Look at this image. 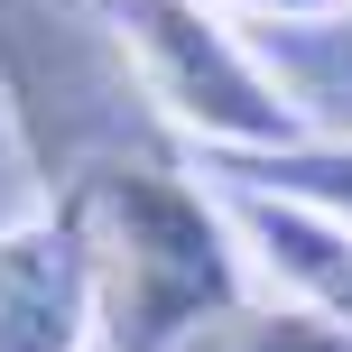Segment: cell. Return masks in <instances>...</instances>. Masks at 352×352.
<instances>
[{"label":"cell","instance_id":"obj_1","mask_svg":"<svg viewBox=\"0 0 352 352\" xmlns=\"http://www.w3.org/2000/svg\"><path fill=\"white\" fill-rule=\"evenodd\" d=\"M102 287V352H186L195 334L232 324L250 306V250L232 213L204 186H186L167 158H121L65 186Z\"/></svg>","mask_w":352,"mask_h":352},{"label":"cell","instance_id":"obj_2","mask_svg":"<svg viewBox=\"0 0 352 352\" xmlns=\"http://www.w3.org/2000/svg\"><path fill=\"white\" fill-rule=\"evenodd\" d=\"M111 37H121L140 93L167 111L176 130L213 148V158H250V148H287L297 111L278 102V84L260 74L250 37L204 0H102Z\"/></svg>","mask_w":352,"mask_h":352},{"label":"cell","instance_id":"obj_3","mask_svg":"<svg viewBox=\"0 0 352 352\" xmlns=\"http://www.w3.org/2000/svg\"><path fill=\"white\" fill-rule=\"evenodd\" d=\"M102 343V287L93 250L65 204L19 213L0 232V352H93Z\"/></svg>","mask_w":352,"mask_h":352},{"label":"cell","instance_id":"obj_4","mask_svg":"<svg viewBox=\"0 0 352 352\" xmlns=\"http://www.w3.org/2000/svg\"><path fill=\"white\" fill-rule=\"evenodd\" d=\"M223 213L250 241V260L287 287V306H306V316L352 334V223H334L316 204H287V195H260V186H232Z\"/></svg>","mask_w":352,"mask_h":352},{"label":"cell","instance_id":"obj_5","mask_svg":"<svg viewBox=\"0 0 352 352\" xmlns=\"http://www.w3.org/2000/svg\"><path fill=\"white\" fill-rule=\"evenodd\" d=\"M250 56L297 111V140H352V0L316 19H250Z\"/></svg>","mask_w":352,"mask_h":352},{"label":"cell","instance_id":"obj_6","mask_svg":"<svg viewBox=\"0 0 352 352\" xmlns=\"http://www.w3.org/2000/svg\"><path fill=\"white\" fill-rule=\"evenodd\" d=\"M223 186H260V195H287V204L352 223V140H287V148L223 158Z\"/></svg>","mask_w":352,"mask_h":352},{"label":"cell","instance_id":"obj_7","mask_svg":"<svg viewBox=\"0 0 352 352\" xmlns=\"http://www.w3.org/2000/svg\"><path fill=\"white\" fill-rule=\"evenodd\" d=\"M213 352H352V334L324 324V316H306V306H241L213 334Z\"/></svg>","mask_w":352,"mask_h":352},{"label":"cell","instance_id":"obj_8","mask_svg":"<svg viewBox=\"0 0 352 352\" xmlns=\"http://www.w3.org/2000/svg\"><path fill=\"white\" fill-rule=\"evenodd\" d=\"M28 176H37V167H28V148H19V121H10V102H0V232L19 223L10 204H19V186H28Z\"/></svg>","mask_w":352,"mask_h":352},{"label":"cell","instance_id":"obj_9","mask_svg":"<svg viewBox=\"0 0 352 352\" xmlns=\"http://www.w3.org/2000/svg\"><path fill=\"white\" fill-rule=\"evenodd\" d=\"M204 10H232V19H316L334 0H204Z\"/></svg>","mask_w":352,"mask_h":352},{"label":"cell","instance_id":"obj_10","mask_svg":"<svg viewBox=\"0 0 352 352\" xmlns=\"http://www.w3.org/2000/svg\"><path fill=\"white\" fill-rule=\"evenodd\" d=\"M213 334H223V324H213ZM213 334H195V343H186V352H213Z\"/></svg>","mask_w":352,"mask_h":352},{"label":"cell","instance_id":"obj_11","mask_svg":"<svg viewBox=\"0 0 352 352\" xmlns=\"http://www.w3.org/2000/svg\"><path fill=\"white\" fill-rule=\"evenodd\" d=\"M93 352H102V343H93Z\"/></svg>","mask_w":352,"mask_h":352}]
</instances>
